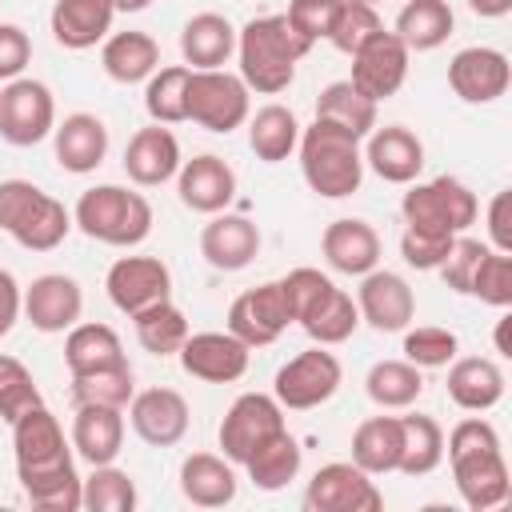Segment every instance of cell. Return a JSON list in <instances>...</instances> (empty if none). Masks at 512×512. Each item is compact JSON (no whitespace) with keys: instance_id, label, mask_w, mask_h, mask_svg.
Segmentation results:
<instances>
[{"instance_id":"cell-1","label":"cell","mask_w":512,"mask_h":512,"mask_svg":"<svg viewBox=\"0 0 512 512\" xmlns=\"http://www.w3.org/2000/svg\"><path fill=\"white\" fill-rule=\"evenodd\" d=\"M312 52V44L284 20V12L252 16L236 28V64L248 92L276 96L296 80V64Z\"/></svg>"},{"instance_id":"cell-2","label":"cell","mask_w":512,"mask_h":512,"mask_svg":"<svg viewBox=\"0 0 512 512\" xmlns=\"http://www.w3.org/2000/svg\"><path fill=\"white\" fill-rule=\"evenodd\" d=\"M296 160H300V176L304 184L324 196V200H344L352 192H360L364 180V152L360 140L328 120H312L308 128H300V144H296Z\"/></svg>"},{"instance_id":"cell-3","label":"cell","mask_w":512,"mask_h":512,"mask_svg":"<svg viewBox=\"0 0 512 512\" xmlns=\"http://www.w3.org/2000/svg\"><path fill=\"white\" fill-rule=\"evenodd\" d=\"M72 224L108 248H136L152 232V204L148 196L124 188V184H96L80 192L72 208Z\"/></svg>"},{"instance_id":"cell-4","label":"cell","mask_w":512,"mask_h":512,"mask_svg":"<svg viewBox=\"0 0 512 512\" xmlns=\"http://www.w3.org/2000/svg\"><path fill=\"white\" fill-rule=\"evenodd\" d=\"M0 232L28 252H52L72 232V212L32 180H0Z\"/></svg>"},{"instance_id":"cell-5","label":"cell","mask_w":512,"mask_h":512,"mask_svg":"<svg viewBox=\"0 0 512 512\" xmlns=\"http://www.w3.org/2000/svg\"><path fill=\"white\" fill-rule=\"evenodd\" d=\"M400 216H404L408 228L456 236V232L476 224L480 200L460 176H436V180H424V184L412 180L404 200H400Z\"/></svg>"},{"instance_id":"cell-6","label":"cell","mask_w":512,"mask_h":512,"mask_svg":"<svg viewBox=\"0 0 512 512\" xmlns=\"http://www.w3.org/2000/svg\"><path fill=\"white\" fill-rule=\"evenodd\" d=\"M248 84L240 80V72H228V68H192L188 76V120L208 128V132H236L248 112H252V100H248Z\"/></svg>"},{"instance_id":"cell-7","label":"cell","mask_w":512,"mask_h":512,"mask_svg":"<svg viewBox=\"0 0 512 512\" xmlns=\"http://www.w3.org/2000/svg\"><path fill=\"white\" fill-rule=\"evenodd\" d=\"M340 380H344L340 360H336L324 344H312V348L296 352L288 364H280V368H276L272 396L280 400V408L308 412V408L328 404V400L340 392Z\"/></svg>"},{"instance_id":"cell-8","label":"cell","mask_w":512,"mask_h":512,"mask_svg":"<svg viewBox=\"0 0 512 512\" xmlns=\"http://www.w3.org/2000/svg\"><path fill=\"white\" fill-rule=\"evenodd\" d=\"M56 128V100L44 80L16 76L0 88V140L12 148H32Z\"/></svg>"},{"instance_id":"cell-9","label":"cell","mask_w":512,"mask_h":512,"mask_svg":"<svg viewBox=\"0 0 512 512\" xmlns=\"http://www.w3.org/2000/svg\"><path fill=\"white\" fill-rule=\"evenodd\" d=\"M288 428L284 424V408L272 392H244L228 404L220 428H216V440H220V456H228L236 468L272 436Z\"/></svg>"},{"instance_id":"cell-10","label":"cell","mask_w":512,"mask_h":512,"mask_svg":"<svg viewBox=\"0 0 512 512\" xmlns=\"http://www.w3.org/2000/svg\"><path fill=\"white\" fill-rule=\"evenodd\" d=\"M304 508L308 512H380L384 496L364 468H356L352 460H332L312 472L304 488Z\"/></svg>"},{"instance_id":"cell-11","label":"cell","mask_w":512,"mask_h":512,"mask_svg":"<svg viewBox=\"0 0 512 512\" xmlns=\"http://www.w3.org/2000/svg\"><path fill=\"white\" fill-rule=\"evenodd\" d=\"M288 324H292V308H288V296H284L280 280H264V284L240 292L228 308V332L236 340H244L248 348L276 344Z\"/></svg>"},{"instance_id":"cell-12","label":"cell","mask_w":512,"mask_h":512,"mask_svg":"<svg viewBox=\"0 0 512 512\" xmlns=\"http://www.w3.org/2000/svg\"><path fill=\"white\" fill-rule=\"evenodd\" d=\"M408 60H412V52L404 48V40L396 36V32H376L368 44H360L356 52H352V88L356 92H364L368 100H388V96H396L400 88H404V80H408Z\"/></svg>"},{"instance_id":"cell-13","label":"cell","mask_w":512,"mask_h":512,"mask_svg":"<svg viewBox=\"0 0 512 512\" xmlns=\"http://www.w3.org/2000/svg\"><path fill=\"white\" fill-rule=\"evenodd\" d=\"M12 452H16V476L24 472H44L56 464L72 460V440L64 436L60 420L52 416L48 404L28 408L24 416H16L12 424Z\"/></svg>"},{"instance_id":"cell-14","label":"cell","mask_w":512,"mask_h":512,"mask_svg":"<svg viewBox=\"0 0 512 512\" xmlns=\"http://www.w3.org/2000/svg\"><path fill=\"white\" fill-rule=\"evenodd\" d=\"M104 292L124 316H136L140 308L172 296V272L160 256H120L104 276Z\"/></svg>"},{"instance_id":"cell-15","label":"cell","mask_w":512,"mask_h":512,"mask_svg":"<svg viewBox=\"0 0 512 512\" xmlns=\"http://www.w3.org/2000/svg\"><path fill=\"white\" fill-rule=\"evenodd\" d=\"M356 308H360V320L376 332H404L412 320H416V292L408 288V280L400 272H388V268H372L360 276V288H356Z\"/></svg>"},{"instance_id":"cell-16","label":"cell","mask_w":512,"mask_h":512,"mask_svg":"<svg viewBox=\"0 0 512 512\" xmlns=\"http://www.w3.org/2000/svg\"><path fill=\"white\" fill-rule=\"evenodd\" d=\"M508 84H512V64L500 48L472 44L448 60V88L464 104H492L508 92Z\"/></svg>"},{"instance_id":"cell-17","label":"cell","mask_w":512,"mask_h":512,"mask_svg":"<svg viewBox=\"0 0 512 512\" xmlns=\"http://www.w3.org/2000/svg\"><path fill=\"white\" fill-rule=\"evenodd\" d=\"M80 316H84L80 280H72L64 272H44L24 288V320L36 332H44V336L68 332L72 324H80Z\"/></svg>"},{"instance_id":"cell-18","label":"cell","mask_w":512,"mask_h":512,"mask_svg":"<svg viewBox=\"0 0 512 512\" xmlns=\"http://www.w3.org/2000/svg\"><path fill=\"white\" fill-rule=\"evenodd\" d=\"M248 344L236 340L228 328L224 332H188V340L180 344V368L192 380L204 384H232L248 372Z\"/></svg>"},{"instance_id":"cell-19","label":"cell","mask_w":512,"mask_h":512,"mask_svg":"<svg viewBox=\"0 0 512 512\" xmlns=\"http://www.w3.org/2000/svg\"><path fill=\"white\" fill-rule=\"evenodd\" d=\"M188 400L176 388H144L128 400V424L132 432L152 448H172L188 436Z\"/></svg>"},{"instance_id":"cell-20","label":"cell","mask_w":512,"mask_h":512,"mask_svg":"<svg viewBox=\"0 0 512 512\" xmlns=\"http://www.w3.org/2000/svg\"><path fill=\"white\" fill-rule=\"evenodd\" d=\"M176 196H180L184 208H192L200 216H216L236 200V172H232V164L224 156L200 152V156L180 164Z\"/></svg>"},{"instance_id":"cell-21","label":"cell","mask_w":512,"mask_h":512,"mask_svg":"<svg viewBox=\"0 0 512 512\" xmlns=\"http://www.w3.org/2000/svg\"><path fill=\"white\" fill-rule=\"evenodd\" d=\"M360 152H364V168H372L384 184H412L424 168V144L404 124H384V128L376 124L360 140Z\"/></svg>"},{"instance_id":"cell-22","label":"cell","mask_w":512,"mask_h":512,"mask_svg":"<svg viewBox=\"0 0 512 512\" xmlns=\"http://www.w3.org/2000/svg\"><path fill=\"white\" fill-rule=\"evenodd\" d=\"M184 156H180V140L172 136L168 124H148V128H136L128 136V148H124V172L132 184L140 188H160L168 180H176Z\"/></svg>"},{"instance_id":"cell-23","label":"cell","mask_w":512,"mask_h":512,"mask_svg":"<svg viewBox=\"0 0 512 512\" xmlns=\"http://www.w3.org/2000/svg\"><path fill=\"white\" fill-rule=\"evenodd\" d=\"M256 252H260V228L240 212L224 208L200 228V256L216 272H240L256 260Z\"/></svg>"},{"instance_id":"cell-24","label":"cell","mask_w":512,"mask_h":512,"mask_svg":"<svg viewBox=\"0 0 512 512\" xmlns=\"http://www.w3.org/2000/svg\"><path fill=\"white\" fill-rule=\"evenodd\" d=\"M448 464H452V480H456V492H460L464 508L488 512V508L508 500V460H504V448L448 456Z\"/></svg>"},{"instance_id":"cell-25","label":"cell","mask_w":512,"mask_h":512,"mask_svg":"<svg viewBox=\"0 0 512 512\" xmlns=\"http://www.w3.org/2000/svg\"><path fill=\"white\" fill-rule=\"evenodd\" d=\"M52 152L56 164L72 176H88L108 156V128L92 112H72L52 128Z\"/></svg>"},{"instance_id":"cell-26","label":"cell","mask_w":512,"mask_h":512,"mask_svg":"<svg viewBox=\"0 0 512 512\" xmlns=\"http://www.w3.org/2000/svg\"><path fill=\"white\" fill-rule=\"evenodd\" d=\"M320 252L328 260L332 272H344V276H364L380 264V232L368 224V220H356V216H340L324 228L320 236Z\"/></svg>"},{"instance_id":"cell-27","label":"cell","mask_w":512,"mask_h":512,"mask_svg":"<svg viewBox=\"0 0 512 512\" xmlns=\"http://www.w3.org/2000/svg\"><path fill=\"white\" fill-rule=\"evenodd\" d=\"M112 20H116L112 0H56L48 12L52 40L68 52H84V48L104 44L112 32Z\"/></svg>"},{"instance_id":"cell-28","label":"cell","mask_w":512,"mask_h":512,"mask_svg":"<svg viewBox=\"0 0 512 512\" xmlns=\"http://www.w3.org/2000/svg\"><path fill=\"white\" fill-rule=\"evenodd\" d=\"M236 464L220 452H188L180 460V496L196 508H224L236 500Z\"/></svg>"},{"instance_id":"cell-29","label":"cell","mask_w":512,"mask_h":512,"mask_svg":"<svg viewBox=\"0 0 512 512\" xmlns=\"http://www.w3.org/2000/svg\"><path fill=\"white\" fill-rule=\"evenodd\" d=\"M72 452L88 464H112L124 448V408L76 404L72 416Z\"/></svg>"},{"instance_id":"cell-30","label":"cell","mask_w":512,"mask_h":512,"mask_svg":"<svg viewBox=\"0 0 512 512\" xmlns=\"http://www.w3.org/2000/svg\"><path fill=\"white\" fill-rule=\"evenodd\" d=\"M448 396L464 412H488L504 400V368L488 356H456L448 364Z\"/></svg>"},{"instance_id":"cell-31","label":"cell","mask_w":512,"mask_h":512,"mask_svg":"<svg viewBox=\"0 0 512 512\" xmlns=\"http://www.w3.org/2000/svg\"><path fill=\"white\" fill-rule=\"evenodd\" d=\"M180 56L188 68H224L236 56V28L220 12H196L180 28Z\"/></svg>"},{"instance_id":"cell-32","label":"cell","mask_w":512,"mask_h":512,"mask_svg":"<svg viewBox=\"0 0 512 512\" xmlns=\"http://www.w3.org/2000/svg\"><path fill=\"white\" fill-rule=\"evenodd\" d=\"M100 68L116 84H144L160 68V44L140 28L108 32V40L100 44Z\"/></svg>"},{"instance_id":"cell-33","label":"cell","mask_w":512,"mask_h":512,"mask_svg":"<svg viewBox=\"0 0 512 512\" xmlns=\"http://www.w3.org/2000/svg\"><path fill=\"white\" fill-rule=\"evenodd\" d=\"M64 364H68V376H84V372L128 364V356H124L116 328L96 324V320H80L64 332Z\"/></svg>"},{"instance_id":"cell-34","label":"cell","mask_w":512,"mask_h":512,"mask_svg":"<svg viewBox=\"0 0 512 512\" xmlns=\"http://www.w3.org/2000/svg\"><path fill=\"white\" fill-rule=\"evenodd\" d=\"M404 452V428L400 416H368L352 432V464L368 476H388L400 468Z\"/></svg>"},{"instance_id":"cell-35","label":"cell","mask_w":512,"mask_h":512,"mask_svg":"<svg viewBox=\"0 0 512 512\" xmlns=\"http://www.w3.org/2000/svg\"><path fill=\"white\" fill-rule=\"evenodd\" d=\"M300 464H304L300 440H296L288 428H280V432H272L240 468L248 472V480H252L260 492H280V488H288V484L300 476Z\"/></svg>"},{"instance_id":"cell-36","label":"cell","mask_w":512,"mask_h":512,"mask_svg":"<svg viewBox=\"0 0 512 512\" xmlns=\"http://www.w3.org/2000/svg\"><path fill=\"white\" fill-rule=\"evenodd\" d=\"M248 148L256 152V160L264 164H280L296 152L300 144V120L292 108L284 104H264L256 112H248Z\"/></svg>"},{"instance_id":"cell-37","label":"cell","mask_w":512,"mask_h":512,"mask_svg":"<svg viewBox=\"0 0 512 512\" xmlns=\"http://www.w3.org/2000/svg\"><path fill=\"white\" fill-rule=\"evenodd\" d=\"M456 28V16H452V4L448 0H408L400 12H396V24L392 32L404 40L408 52H432L440 48Z\"/></svg>"},{"instance_id":"cell-38","label":"cell","mask_w":512,"mask_h":512,"mask_svg":"<svg viewBox=\"0 0 512 512\" xmlns=\"http://www.w3.org/2000/svg\"><path fill=\"white\" fill-rule=\"evenodd\" d=\"M364 392L384 412H404L424 392V372L408 360H376L364 376Z\"/></svg>"},{"instance_id":"cell-39","label":"cell","mask_w":512,"mask_h":512,"mask_svg":"<svg viewBox=\"0 0 512 512\" xmlns=\"http://www.w3.org/2000/svg\"><path fill=\"white\" fill-rule=\"evenodd\" d=\"M316 120H328V124L352 132L356 140H364L376 128V100L356 92L352 80H332L316 96Z\"/></svg>"},{"instance_id":"cell-40","label":"cell","mask_w":512,"mask_h":512,"mask_svg":"<svg viewBox=\"0 0 512 512\" xmlns=\"http://www.w3.org/2000/svg\"><path fill=\"white\" fill-rule=\"evenodd\" d=\"M132 320V328H136V344L144 348V352H152V356H176L180 352V344L188 340V316L172 304V296L168 300H156V304H148V308H140L136 316H128Z\"/></svg>"},{"instance_id":"cell-41","label":"cell","mask_w":512,"mask_h":512,"mask_svg":"<svg viewBox=\"0 0 512 512\" xmlns=\"http://www.w3.org/2000/svg\"><path fill=\"white\" fill-rule=\"evenodd\" d=\"M16 480H20L24 500L32 508H40V512H80L84 480L76 476V460L56 464V468H44V472H24Z\"/></svg>"},{"instance_id":"cell-42","label":"cell","mask_w":512,"mask_h":512,"mask_svg":"<svg viewBox=\"0 0 512 512\" xmlns=\"http://www.w3.org/2000/svg\"><path fill=\"white\" fill-rule=\"evenodd\" d=\"M404 428V452H400V468L404 476H428L444 464V428L424 416V412H408L400 416Z\"/></svg>"},{"instance_id":"cell-43","label":"cell","mask_w":512,"mask_h":512,"mask_svg":"<svg viewBox=\"0 0 512 512\" xmlns=\"http://www.w3.org/2000/svg\"><path fill=\"white\" fill-rule=\"evenodd\" d=\"M188 64H164L144 80V112L152 124H180L188 120Z\"/></svg>"},{"instance_id":"cell-44","label":"cell","mask_w":512,"mask_h":512,"mask_svg":"<svg viewBox=\"0 0 512 512\" xmlns=\"http://www.w3.org/2000/svg\"><path fill=\"white\" fill-rule=\"evenodd\" d=\"M300 328L308 332V340L312 344H324V348H332V344H344L356 328H360V308H356V296L352 292H344V288H332L304 320H300Z\"/></svg>"},{"instance_id":"cell-45","label":"cell","mask_w":512,"mask_h":512,"mask_svg":"<svg viewBox=\"0 0 512 512\" xmlns=\"http://www.w3.org/2000/svg\"><path fill=\"white\" fill-rule=\"evenodd\" d=\"M140 504L136 480L112 464H92V472L84 476V492H80V508L88 512H132Z\"/></svg>"},{"instance_id":"cell-46","label":"cell","mask_w":512,"mask_h":512,"mask_svg":"<svg viewBox=\"0 0 512 512\" xmlns=\"http://www.w3.org/2000/svg\"><path fill=\"white\" fill-rule=\"evenodd\" d=\"M132 396H136V376H132V364H116V368H100V372L72 376V404L128 408V400H132Z\"/></svg>"},{"instance_id":"cell-47","label":"cell","mask_w":512,"mask_h":512,"mask_svg":"<svg viewBox=\"0 0 512 512\" xmlns=\"http://www.w3.org/2000/svg\"><path fill=\"white\" fill-rule=\"evenodd\" d=\"M456 348H460L456 332H448L440 324H420V328H404V348L400 352H404L408 364H416L424 372V368H448L456 360Z\"/></svg>"},{"instance_id":"cell-48","label":"cell","mask_w":512,"mask_h":512,"mask_svg":"<svg viewBox=\"0 0 512 512\" xmlns=\"http://www.w3.org/2000/svg\"><path fill=\"white\" fill-rule=\"evenodd\" d=\"M36 404H44V396H40L32 372L24 368V360L0 352V420L12 424L16 416H24Z\"/></svg>"},{"instance_id":"cell-49","label":"cell","mask_w":512,"mask_h":512,"mask_svg":"<svg viewBox=\"0 0 512 512\" xmlns=\"http://www.w3.org/2000/svg\"><path fill=\"white\" fill-rule=\"evenodd\" d=\"M376 32H384V20H380L376 4L344 0V4H340L336 24H332V32H328V40H332V48H336V52L352 56V52H356L360 44H368Z\"/></svg>"},{"instance_id":"cell-50","label":"cell","mask_w":512,"mask_h":512,"mask_svg":"<svg viewBox=\"0 0 512 512\" xmlns=\"http://www.w3.org/2000/svg\"><path fill=\"white\" fill-rule=\"evenodd\" d=\"M468 296L492 304V308H508L512 304V252H496L488 248L480 268L472 272V288Z\"/></svg>"},{"instance_id":"cell-51","label":"cell","mask_w":512,"mask_h":512,"mask_svg":"<svg viewBox=\"0 0 512 512\" xmlns=\"http://www.w3.org/2000/svg\"><path fill=\"white\" fill-rule=\"evenodd\" d=\"M280 288H284V296H288V308H292V324H300L332 288H336V280L328 276V272H320V268H292L288 276H280Z\"/></svg>"},{"instance_id":"cell-52","label":"cell","mask_w":512,"mask_h":512,"mask_svg":"<svg viewBox=\"0 0 512 512\" xmlns=\"http://www.w3.org/2000/svg\"><path fill=\"white\" fill-rule=\"evenodd\" d=\"M484 252H488V244H484V240L456 232V240H452V248H448V256H444V264L436 268V272H440V280H444L452 292L468 296V288H472V272L480 268Z\"/></svg>"},{"instance_id":"cell-53","label":"cell","mask_w":512,"mask_h":512,"mask_svg":"<svg viewBox=\"0 0 512 512\" xmlns=\"http://www.w3.org/2000/svg\"><path fill=\"white\" fill-rule=\"evenodd\" d=\"M452 240L456 236H448V232H424V228H408L404 224V232H400V256H404V264H412L420 272H436L444 264Z\"/></svg>"},{"instance_id":"cell-54","label":"cell","mask_w":512,"mask_h":512,"mask_svg":"<svg viewBox=\"0 0 512 512\" xmlns=\"http://www.w3.org/2000/svg\"><path fill=\"white\" fill-rule=\"evenodd\" d=\"M340 4H344V0H288L284 20H288L308 44H316V40H328V32H332V24H336V16H340Z\"/></svg>"},{"instance_id":"cell-55","label":"cell","mask_w":512,"mask_h":512,"mask_svg":"<svg viewBox=\"0 0 512 512\" xmlns=\"http://www.w3.org/2000/svg\"><path fill=\"white\" fill-rule=\"evenodd\" d=\"M492 448H500V432L484 416H464L460 424H452L444 440V456H468V452H492Z\"/></svg>"},{"instance_id":"cell-56","label":"cell","mask_w":512,"mask_h":512,"mask_svg":"<svg viewBox=\"0 0 512 512\" xmlns=\"http://www.w3.org/2000/svg\"><path fill=\"white\" fill-rule=\"evenodd\" d=\"M28 60H32V40H28V32H24L20 24H4V20H0V84L24 76Z\"/></svg>"},{"instance_id":"cell-57","label":"cell","mask_w":512,"mask_h":512,"mask_svg":"<svg viewBox=\"0 0 512 512\" xmlns=\"http://www.w3.org/2000/svg\"><path fill=\"white\" fill-rule=\"evenodd\" d=\"M20 316H24V288L16 284L8 268H0V340L16 328Z\"/></svg>"},{"instance_id":"cell-58","label":"cell","mask_w":512,"mask_h":512,"mask_svg":"<svg viewBox=\"0 0 512 512\" xmlns=\"http://www.w3.org/2000/svg\"><path fill=\"white\" fill-rule=\"evenodd\" d=\"M508 204H512V196H508V192H496V196H492V204H488V248H496V252H512Z\"/></svg>"},{"instance_id":"cell-59","label":"cell","mask_w":512,"mask_h":512,"mask_svg":"<svg viewBox=\"0 0 512 512\" xmlns=\"http://www.w3.org/2000/svg\"><path fill=\"white\" fill-rule=\"evenodd\" d=\"M468 8L476 16H484V20H500V16L512 12V0H468Z\"/></svg>"},{"instance_id":"cell-60","label":"cell","mask_w":512,"mask_h":512,"mask_svg":"<svg viewBox=\"0 0 512 512\" xmlns=\"http://www.w3.org/2000/svg\"><path fill=\"white\" fill-rule=\"evenodd\" d=\"M508 324H512V316H500L496 320V352L500 356H512V348H508Z\"/></svg>"},{"instance_id":"cell-61","label":"cell","mask_w":512,"mask_h":512,"mask_svg":"<svg viewBox=\"0 0 512 512\" xmlns=\"http://www.w3.org/2000/svg\"><path fill=\"white\" fill-rule=\"evenodd\" d=\"M148 4H152V0H112L116 12H144Z\"/></svg>"},{"instance_id":"cell-62","label":"cell","mask_w":512,"mask_h":512,"mask_svg":"<svg viewBox=\"0 0 512 512\" xmlns=\"http://www.w3.org/2000/svg\"><path fill=\"white\" fill-rule=\"evenodd\" d=\"M364 4H380V0H364Z\"/></svg>"}]
</instances>
